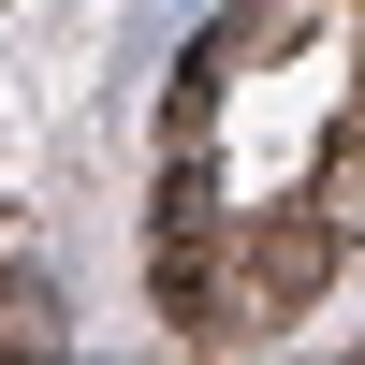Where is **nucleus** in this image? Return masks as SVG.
I'll return each mask as SVG.
<instances>
[{
	"label": "nucleus",
	"mask_w": 365,
	"mask_h": 365,
	"mask_svg": "<svg viewBox=\"0 0 365 365\" xmlns=\"http://www.w3.org/2000/svg\"><path fill=\"white\" fill-rule=\"evenodd\" d=\"M336 249H351V234L322 220V205L249 220V234H234V263H220V336H278L292 307H322V292H336ZM220 336H205V351H220Z\"/></svg>",
	"instance_id": "f03ea898"
},
{
	"label": "nucleus",
	"mask_w": 365,
	"mask_h": 365,
	"mask_svg": "<svg viewBox=\"0 0 365 365\" xmlns=\"http://www.w3.org/2000/svg\"><path fill=\"white\" fill-rule=\"evenodd\" d=\"M307 205H322V220H336L351 249H365V103L336 117V132H322V161H307Z\"/></svg>",
	"instance_id": "7ed1b4c3"
},
{
	"label": "nucleus",
	"mask_w": 365,
	"mask_h": 365,
	"mask_svg": "<svg viewBox=\"0 0 365 365\" xmlns=\"http://www.w3.org/2000/svg\"><path fill=\"white\" fill-rule=\"evenodd\" d=\"M0 351H58V292H44V263H0Z\"/></svg>",
	"instance_id": "20e7f679"
},
{
	"label": "nucleus",
	"mask_w": 365,
	"mask_h": 365,
	"mask_svg": "<svg viewBox=\"0 0 365 365\" xmlns=\"http://www.w3.org/2000/svg\"><path fill=\"white\" fill-rule=\"evenodd\" d=\"M220 263H234V220H220V175H205V146H175L161 190H146V292H161L175 336H220Z\"/></svg>",
	"instance_id": "f257e3e1"
}]
</instances>
